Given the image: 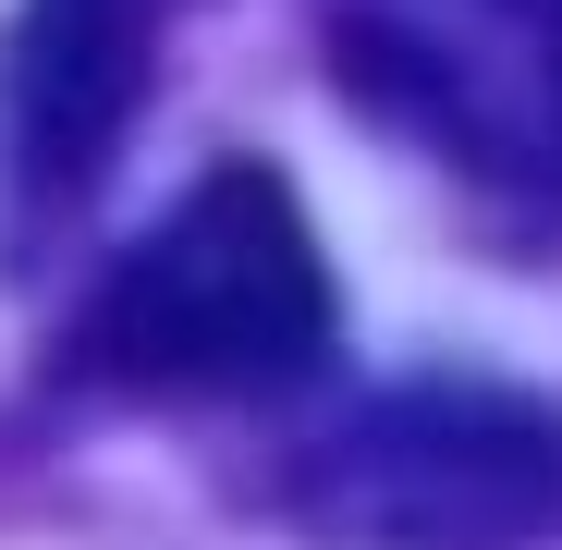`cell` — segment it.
Masks as SVG:
<instances>
[{
  "instance_id": "1",
  "label": "cell",
  "mask_w": 562,
  "mask_h": 550,
  "mask_svg": "<svg viewBox=\"0 0 562 550\" xmlns=\"http://www.w3.org/2000/svg\"><path fill=\"white\" fill-rule=\"evenodd\" d=\"M330 355V257L269 159H209L99 269L61 330V380L123 404H245Z\"/></svg>"
},
{
  "instance_id": "2",
  "label": "cell",
  "mask_w": 562,
  "mask_h": 550,
  "mask_svg": "<svg viewBox=\"0 0 562 550\" xmlns=\"http://www.w3.org/2000/svg\"><path fill=\"white\" fill-rule=\"evenodd\" d=\"M281 514L330 550H538L562 526V416L490 380H416L342 416Z\"/></svg>"
},
{
  "instance_id": "3",
  "label": "cell",
  "mask_w": 562,
  "mask_h": 550,
  "mask_svg": "<svg viewBox=\"0 0 562 550\" xmlns=\"http://www.w3.org/2000/svg\"><path fill=\"white\" fill-rule=\"evenodd\" d=\"M183 0H13L0 25V183L25 221H61L147 111L159 25Z\"/></svg>"
}]
</instances>
